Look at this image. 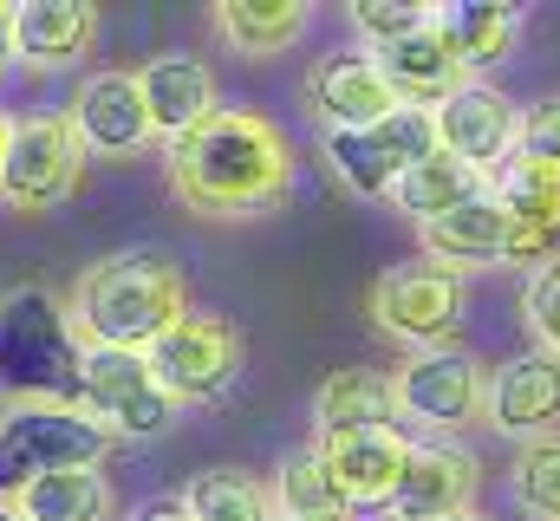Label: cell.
Returning <instances> with one entry per match:
<instances>
[{
  "label": "cell",
  "instance_id": "cell-37",
  "mask_svg": "<svg viewBox=\"0 0 560 521\" xmlns=\"http://www.w3.org/2000/svg\"><path fill=\"white\" fill-rule=\"evenodd\" d=\"M0 66H7V46H0Z\"/></svg>",
  "mask_w": 560,
  "mask_h": 521
},
{
  "label": "cell",
  "instance_id": "cell-36",
  "mask_svg": "<svg viewBox=\"0 0 560 521\" xmlns=\"http://www.w3.org/2000/svg\"><path fill=\"white\" fill-rule=\"evenodd\" d=\"M450 521H489V516H476V509H469V516H450Z\"/></svg>",
  "mask_w": 560,
  "mask_h": 521
},
{
  "label": "cell",
  "instance_id": "cell-6",
  "mask_svg": "<svg viewBox=\"0 0 560 521\" xmlns=\"http://www.w3.org/2000/svg\"><path fill=\"white\" fill-rule=\"evenodd\" d=\"M463 274L436 267V260H398L372 280L365 293V313L385 339L411 346V352H430V346H456L463 333Z\"/></svg>",
  "mask_w": 560,
  "mask_h": 521
},
{
  "label": "cell",
  "instance_id": "cell-18",
  "mask_svg": "<svg viewBox=\"0 0 560 521\" xmlns=\"http://www.w3.org/2000/svg\"><path fill=\"white\" fill-rule=\"evenodd\" d=\"M306 105L326 130H372L398 112V92L385 85L372 53H332L306 72Z\"/></svg>",
  "mask_w": 560,
  "mask_h": 521
},
{
  "label": "cell",
  "instance_id": "cell-15",
  "mask_svg": "<svg viewBox=\"0 0 560 521\" xmlns=\"http://www.w3.org/2000/svg\"><path fill=\"white\" fill-rule=\"evenodd\" d=\"M515 137H522V105H515L502 85H489V79H463V85L436 105V143H443L456 163L482 170V176H495V170L515 157Z\"/></svg>",
  "mask_w": 560,
  "mask_h": 521
},
{
  "label": "cell",
  "instance_id": "cell-3",
  "mask_svg": "<svg viewBox=\"0 0 560 521\" xmlns=\"http://www.w3.org/2000/svg\"><path fill=\"white\" fill-rule=\"evenodd\" d=\"M0 391L13 404H72L79 410V333L66 300L46 287L0 293Z\"/></svg>",
  "mask_w": 560,
  "mask_h": 521
},
{
  "label": "cell",
  "instance_id": "cell-21",
  "mask_svg": "<svg viewBox=\"0 0 560 521\" xmlns=\"http://www.w3.org/2000/svg\"><path fill=\"white\" fill-rule=\"evenodd\" d=\"M423 260L450 267V274H476V267H502V248H509V209L482 189L476 202L423 222Z\"/></svg>",
  "mask_w": 560,
  "mask_h": 521
},
{
  "label": "cell",
  "instance_id": "cell-28",
  "mask_svg": "<svg viewBox=\"0 0 560 521\" xmlns=\"http://www.w3.org/2000/svg\"><path fill=\"white\" fill-rule=\"evenodd\" d=\"M268 496H275V516H293V521H352V509H346V502H339V489H332V476L319 470L313 443L280 456V476L268 483Z\"/></svg>",
  "mask_w": 560,
  "mask_h": 521
},
{
  "label": "cell",
  "instance_id": "cell-20",
  "mask_svg": "<svg viewBox=\"0 0 560 521\" xmlns=\"http://www.w3.org/2000/svg\"><path fill=\"white\" fill-rule=\"evenodd\" d=\"M430 33L456 53V66L469 79H489V66L509 59L522 39V7H509V0H436Z\"/></svg>",
  "mask_w": 560,
  "mask_h": 521
},
{
  "label": "cell",
  "instance_id": "cell-23",
  "mask_svg": "<svg viewBox=\"0 0 560 521\" xmlns=\"http://www.w3.org/2000/svg\"><path fill=\"white\" fill-rule=\"evenodd\" d=\"M372 59H378V72H385V85L398 92V105H423V112H436V105H443V99L469 79V72L456 66V53L430 33V20H423L411 39L378 46Z\"/></svg>",
  "mask_w": 560,
  "mask_h": 521
},
{
  "label": "cell",
  "instance_id": "cell-22",
  "mask_svg": "<svg viewBox=\"0 0 560 521\" xmlns=\"http://www.w3.org/2000/svg\"><path fill=\"white\" fill-rule=\"evenodd\" d=\"M7 502L26 521H112L118 489H112V476H105L98 463H66V470L26 476Z\"/></svg>",
  "mask_w": 560,
  "mask_h": 521
},
{
  "label": "cell",
  "instance_id": "cell-27",
  "mask_svg": "<svg viewBox=\"0 0 560 521\" xmlns=\"http://www.w3.org/2000/svg\"><path fill=\"white\" fill-rule=\"evenodd\" d=\"M183 509H189V521H275V496H268L261 476H248L235 463H215V470L189 476Z\"/></svg>",
  "mask_w": 560,
  "mask_h": 521
},
{
  "label": "cell",
  "instance_id": "cell-25",
  "mask_svg": "<svg viewBox=\"0 0 560 521\" xmlns=\"http://www.w3.org/2000/svg\"><path fill=\"white\" fill-rule=\"evenodd\" d=\"M209 26L229 39V53H242V59H275V53H287V46L306 39L313 7H306V0H215Z\"/></svg>",
  "mask_w": 560,
  "mask_h": 521
},
{
  "label": "cell",
  "instance_id": "cell-13",
  "mask_svg": "<svg viewBox=\"0 0 560 521\" xmlns=\"http://www.w3.org/2000/svg\"><path fill=\"white\" fill-rule=\"evenodd\" d=\"M66 118L79 130L85 157H105V163H131V157H143V150L156 143L143 85H138V72H125V66L92 72V79L72 92V112H66Z\"/></svg>",
  "mask_w": 560,
  "mask_h": 521
},
{
  "label": "cell",
  "instance_id": "cell-12",
  "mask_svg": "<svg viewBox=\"0 0 560 521\" xmlns=\"http://www.w3.org/2000/svg\"><path fill=\"white\" fill-rule=\"evenodd\" d=\"M313 456H319V470L332 476L339 502H346L352 516H365V509H385V502H392V489H398V476H405V463H411V430H398V424L332 430V437H313Z\"/></svg>",
  "mask_w": 560,
  "mask_h": 521
},
{
  "label": "cell",
  "instance_id": "cell-17",
  "mask_svg": "<svg viewBox=\"0 0 560 521\" xmlns=\"http://www.w3.org/2000/svg\"><path fill=\"white\" fill-rule=\"evenodd\" d=\"M138 85H143L150 130H156L163 150L183 143L189 130H202L215 112H222V99H215V72H209V59H196V53H156V59H143Z\"/></svg>",
  "mask_w": 560,
  "mask_h": 521
},
{
  "label": "cell",
  "instance_id": "cell-5",
  "mask_svg": "<svg viewBox=\"0 0 560 521\" xmlns=\"http://www.w3.org/2000/svg\"><path fill=\"white\" fill-rule=\"evenodd\" d=\"M85 143L66 112H39V118H13L7 157H0V202L20 216H46L66 209L85 183Z\"/></svg>",
  "mask_w": 560,
  "mask_h": 521
},
{
  "label": "cell",
  "instance_id": "cell-34",
  "mask_svg": "<svg viewBox=\"0 0 560 521\" xmlns=\"http://www.w3.org/2000/svg\"><path fill=\"white\" fill-rule=\"evenodd\" d=\"M7 137H13V112L0 105V157H7Z\"/></svg>",
  "mask_w": 560,
  "mask_h": 521
},
{
  "label": "cell",
  "instance_id": "cell-14",
  "mask_svg": "<svg viewBox=\"0 0 560 521\" xmlns=\"http://www.w3.org/2000/svg\"><path fill=\"white\" fill-rule=\"evenodd\" d=\"M482 470L456 437H411V463L385 502V521H450L476 509Z\"/></svg>",
  "mask_w": 560,
  "mask_h": 521
},
{
  "label": "cell",
  "instance_id": "cell-19",
  "mask_svg": "<svg viewBox=\"0 0 560 521\" xmlns=\"http://www.w3.org/2000/svg\"><path fill=\"white\" fill-rule=\"evenodd\" d=\"M98 26H105V20H98L92 0H26V7H13L7 59L39 66V72L79 66V59L98 46Z\"/></svg>",
  "mask_w": 560,
  "mask_h": 521
},
{
  "label": "cell",
  "instance_id": "cell-35",
  "mask_svg": "<svg viewBox=\"0 0 560 521\" xmlns=\"http://www.w3.org/2000/svg\"><path fill=\"white\" fill-rule=\"evenodd\" d=\"M0 521H26V516H20V509H13V502H7V496H0Z\"/></svg>",
  "mask_w": 560,
  "mask_h": 521
},
{
  "label": "cell",
  "instance_id": "cell-30",
  "mask_svg": "<svg viewBox=\"0 0 560 521\" xmlns=\"http://www.w3.org/2000/svg\"><path fill=\"white\" fill-rule=\"evenodd\" d=\"M430 7L423 0H352V33H359V53H378V46H398L411 39Z\"/></svg>",
  "mask_w": 560,
  "mask_h": 521
},
{
  "label": "cell",
  "instance_id": "cell-38",
  "mask_svg": "<svg viewBox=\"0 0 560 521\" xmlns=\"http://www.w3.org/2000/svg\"><path fill=\"white\" fill-rule=\"evenodd\" d=\"M275 521H293V516H275Z\"/></svg>",
  "mask_w": 560,
  "mask_h": 521
},
{
  "label": "cell",
  "instance_id": "cell-29",
  "mask_svg": "<svg viewBox=\"0 0 560 521\" xmlns=\"http://www.w3.org/2000/svg\"><path fill=\"white\" fill-rule=\"evenodd\" d=\"M509 496L528 521H560V437L522 443L509 463Z\"/></svg>",
  "mask_w": 560,
  "mask_h": 521
},
{
  "label": "cell",
  "instance_id": "cell-33",
  "mask_svg": "<svg viewBox=\"0 0 560 521\" xmlns=\"http://www.w3.org/2000/svg\"><path fill=\"white\" fill-rule=\"evenodd\" d=\"M138 521H189V509H183V496H176V502H150Z\"/></svg>",
  "mask_w": 560,
  "mask_h": 521
},
{
  "label": "cell",
  "instance_id": "cell-9",
  "mask_svg": "<svg viewBox=\"0 0 560 521\" xmlns=\"http://www.w3.org/2000/svg\"><path fill=\"white\" fill-rule=\"evenodd\" d=\"M105 450H112V437L85 410H72V404H13L0 417V496H13L39 470L98 463Z\"/></svg>",
  "mask_w": 560,
  "mask_h": 521
},
{
  "label": "cell",
  "instance_id": "cell-2",
  "mask_svg": "<svg viewBox=\"0 0 560 521\" xmlns=\"http://www.w3.org/2000/svg\"><path fill=\"white\" fill-rule=\"evenodd\" d=\"M189 306V280L163 248H125V255L92 260L72 293H66V320L79 333V346H125L150 352Z\"/></svg>",
  "mask_w": 560,
  "mask_h": 521
},
{
  "label": "cell",
  "instance_id": "cell-10",
  "mask_svg": "<svg viewBox=\"0 0 560 521\" xmlns=\"http://www.w3.org/2000/svg\"><path fill=\"white\" fill-rule=\"evenodd\" d=\"M143 359L176 404H215L242 379V333L222 313H183Z\"/></svg>",
  "mask_w": 560,
  "mask_h": 521
},
{
  "label": "cell",
  "instance_id": "cell-1",
  "mask_svg": "<svg viewBox=\"0 0 560 521\" xmlns=\"http://www.w3.org/2000/svg\"><path fill=\"white\" fill-rule=\"evenodd\" d=\"M170 189L189 216H261L293 189V143L275 118L222 105L202 130L170 143Z\"/></svg>",
  "mask_w": 560,
  "mask_h": 521
},
{
  "label": "cell",
  "instance_id": "cell-4",
  "mask_svg": "<svg viewBox=\"0 0 560 521\" xmlns=\"http://www.w3.org/2000/svg\"><path fill=\"white\" fill-rule=\"evenodd\" d=\"M79 410L112 443H150L183 417V404L156 385L150 359L125 346H79Z\"/></svg>",
  "mask_w": 560,
  "mask_h": 521
},
{
  "label": "cell",
  "instance_id": "cell-31",
  "mask_svg": "<svg viewBox=\"0 0 560 521\" xmlns=\"http://www.w3.org/2000/svg\"><path fill=\"white\" fill-rule=\"evenodd\" d=\"M522 326H528L535 352H555L560 359V255L522 280Z\"/></svg>",
  "mask_w": 560,
  "mask_h": 521
},
{
  "label": "cell",
  "instance_id": "cell-11",
  "mask_svg": "<svg viewBox=\"0 0 560 521\" xmlns=\"http://www.w3.org/2000/svg\"><path fill=\"white\" fill-rule=\"evenodd\" d=\"M489 196L509 209V248L502 267H548L560 255V170L555 163H535V157H509L495 176H489Z\"/></svg>",
  "mask_w": 560,
  "mask_h": 521
},
{
  "label": "cell",
  "instance_id": "cell-32",
  "mask_svg": "<svg viewBox=\"0 0 560 521\" xmlns=\"http://www.w3.org/2000/svg\"><path fill=\"white\" fill-rule=\"evenodd\" d=\"M515 157H535V163H555V170H560V99L522 105V137H515Z\"/></svg>",
  "mask_w": 560,
  "mask_h": 521
},
{
  "label": "cell",
  "instance_id": "cell-24",
  "mask_svg": "<svg viewBox=\"0 0 560 521\" xmlns=\"http://www.w3.org/2000/svg\"><path fill=\"white\" fill-rule=\"evenodd\" d=\"M313 437H332V430H372V424H398V397H392V372H372V366H339L332 379H319L313 404Z\"/></svg>",
  "mask_w": 560,
  "mask_h": 521
},
{
  "label": "cell",
  "instance_id": "cell-16",
  "mask_svg": "<svg viewBox=\"0 0 560 521\" xmlns=\"http://www.w3.org/2000/svg\"><path fill=\"white\" fill-rule=\"evenodd\" d=\"M482 417L509 443L560 437V359L555 352H535V346L502 359L495 379H489V397H482Z\"/></svg>",
  "mask_w": 560,
  "mask_h": 521
},
{
  "label": "cell",
  "instance_id": "cell-7",
  "mask_svg": "<svg viewBox=\"0 0 560 521\" xmlns=\"http://www.w3.org/2000/svg\"><path fill=\"white\" fill-rule=\"evenodd\" d=\"M430 150H436V112H423V105H398L372 130H326V143H319L326 176L359 202H385L392 183Z\"/></svg>",
  "mask_w": 560,
  "mask_h": 521
},
{
  "label": "cell",
  "instance_id": "cell-8",
  "mask_svg": "<svg viewBox=\"0 0 560 521\" xmlns=\"http://www.w3.org/2000/svg\"><path fill=\"white\" fill-rule=\"evenodd\" d=\"M392 397H398V430L411 424L423 437H456L463 424L482 417L489 372L463 346H430V352H411L392 372Z\"/></svg>",
  "mask_w": 560,
  "mask_h": 521
},
{
  "label": "cell",
  "instance_id": "cell-26",
  "mask_svg": "<svg viewBox=\"0 0 560 521\" xmlns=\"http://www.w3.org/2000/svg\"><path fill=\"white\" fill-rule=\"evenodd\" d=\"M482 189H489V176H482V170H469V163H456V157L436 143L430 157H418V163L392 183V196H385V202H392V209H405V216L423 229V222H436V216H450V209L476 202Z\"/></svg>",
  "mask_w": 560,
  "mask_h": 521
}]
</instances>
